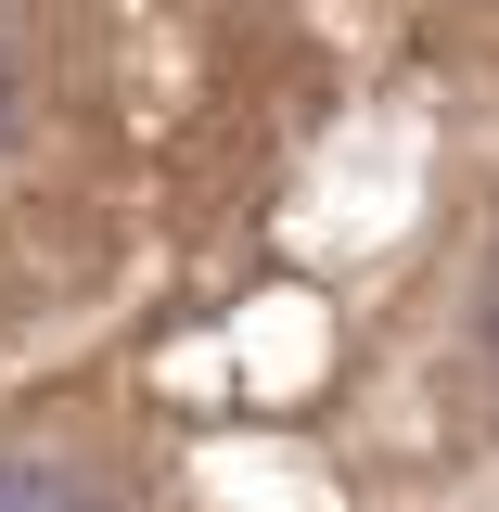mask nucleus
Wrapping results in <instances>:
<instances>
[{
  "label": "nucleus",
  "instance_id": "f257e3e1",
  "mask_svg": "<svg viewBox=\"0 0 499 512\" xmlns=\"http://www.w3.org/2000/svg\"><path fill=\"white\" fill-rule=\"evenodd\" d=\"M0 512H103L77 474H52V461H0Z\"/></svg>",
  "mask_w": 499,
  "mask_h": 512
}]
</instances>
